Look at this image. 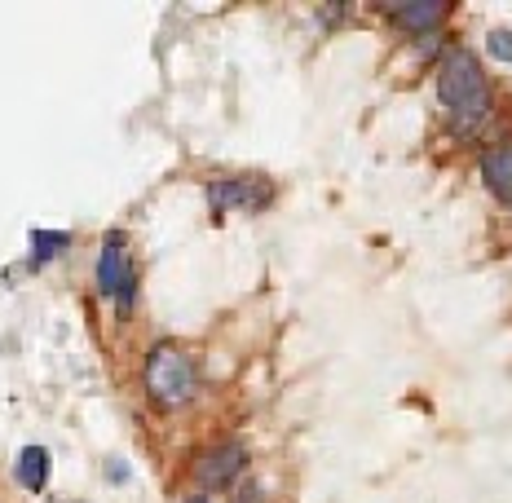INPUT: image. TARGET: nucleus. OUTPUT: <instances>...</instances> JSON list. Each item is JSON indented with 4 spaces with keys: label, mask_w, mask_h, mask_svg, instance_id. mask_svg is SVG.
Segmentation results:
<instances>
[{
    "label": "nucleus",
    "mask_w": 512,
    "mask_h": 503,
    "mask_svg": "<svg viewBox=\"0 0 512 503\" xmlns=\"http://www.w3.org/2000/svg\"><path fill=\"white\" fill-rule=\"evenodd\" d=\"M437 98L455 128H477L490 115V80L468 49H451L437 62Z\"/></svg>",
    "instance_id": "1"
},
{
    "label": "nucleus",
    "mask_w": 512,
    "mask_h": 503,
    "mask_svg": "<svg viewBox=\"0 0 512 503\" xmlns=\"http://www.w3.org/2000/svg\"><path fill=\"white\" fill-rule=\"evenodd\" d=\"M195 362H190V353H181L177 345H155L151 358H146V393H151L155 406H164V411H177V406H186L195 398Z\"/></svg>",
    "instance_id": "2"
},
{
    "label": "nucleus",
    "mask_w": 512,
    "mask_h": 503,
    "mask_svg": "<svg viewBox=\"0 0 512 503\" xmlns=\"http://www.w3.org/2000/svg\"><path fill=\"white\" fill-rule=\"evenodd\" d=\"M98 287L106 296H115L120 305L133 301L137 292V274H133V261L124 252V234H106L102 239V252H98Z\"/></svg>",
    "instance_id": "3"
},
{
    "label": "nucleus",
    "mask_w": 512,
    "mask_h": 503,
    "mask_svg": "<svg viewBox=\"0 0 512 503\" xmlns=\"http://www.w3.org/2000/svg\"><path fill=\"white\" fill-rule=\"evenodd\" d=\"M208 203L217 212H230V208H261L270 203V186L265 181H252V177H230V181H212L208 186Z\"/></svg>",
    "instance_id": "4"
},
{
    "label": "nucleus",
    "mask_w": 512,
    "mask_h": 503,
    "mask_svg": "<svg viewBox=\"0 0 512 503\" xmlns=\"http://www.w3.org/2000/svg\"><path fill=\"white\" fill-rule=\"evenodd\" d=\"M239 473H243V446H234V442L208 451L204 459H199V468H195L199 486H230Z\"/></svg>",
    "instance_id": "5"
},
{
    "label": "nucleus",
    "mask_w": 512,
    "mask_h": 503,
    "mask_svg": "<svg viewBox=\"0 0 512 503\" xmlns=\"http://www.w3.org/2000/svg\"><path fill=\"white\" fill-rule=\"evenodd\" d=\"M482 177L499 203H512V146H495L482 155Z\"/></svg>",
    "instance_id": "6"
},
{
    "label": "nucleus",
    "mask_w": 512,
    "mask_h": 503,
    "mask_svg": "<svg viewBox=\"0 0 512 503\" xmlns=\"http://www.w3.org/2000/svg\"><path fill=\"white\" fill-rule=\"evenodd\" d=\"M18 481H23L27 490H45V481H49V451L45 446H23V455H18Z\"/></svg>",
    "instance_id": "7"
},
{
    "label": "nucleus",
    "mask_w": 512,
    "mask_h": 503,
    "mask_svg": "<svg viewBox=\"0 0 512 503\" xmlns=\"http://www.w3.org/2000/svg\"><path fill=\"white\" fill-rule=\"evenodd\" d=\"M446 14V5H407V9H398V27H407L415 31V36H429V27H437V18Z\"/></svg>",
    "instance_id": "8"
},
{
    "label": "nucleus",
    "mask_w": 512,
    "mask_h": 503,
    "mask_svg": "<svg viewBox=\"0 0 512 503\" xmlns=\"http://www.w3.org/2000/svg\"><path fill=\"white\" fill-rule=\"evenodd\" d=\"M62 243H67L62 230H31V261H49Z\"/></svg>",
    "instance_id": "9"
},
{
    "label": "nucleus",
    "mask_w": 512,
    "mask_h": 503,
    "mask_svg": "<svg viewBox=\"0 0 512 503\" xmlns=\"http://www.w3.org/2000/svg\"><path fill=\"white\" fill-rule=\"evenodd\" d=\"M486 49L495 53L499 62H512V31H490V36H486Z\"/></svg>",
    "instance_id": "10"
},
{
    "label": "nucleus",
    "mask_w": 512,
    "mask_h": 503,
    "mask_svg": "<svg viewBox=\"0 0 512 503\" xmlns=\"http://www.w3.org/2000/svg\"><path fill=\"white\" fill-rule=\"evenodd\" d=\"M186 503H208V499H186Z\"/></svg>",
    "instance_id": "11"
}]
</instances>
